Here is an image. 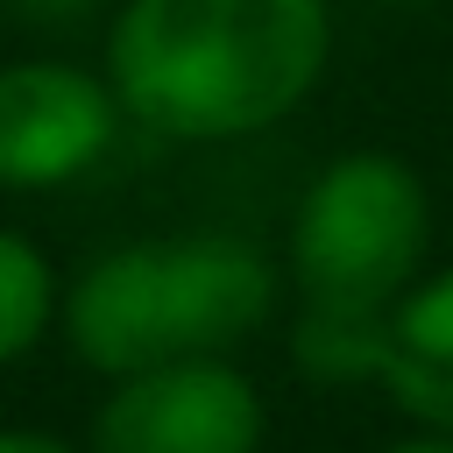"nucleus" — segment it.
Listing matches in <instances>:
<instances>
[{"mask_svg": "<svg viewBox=\"0 0 453 453\" xmlns=\"http://www.w3.org/2000/svg\"><path fill=\"white\" fill-rule=\"evenodd\" d=\"M333 57L326 0H120L106 85L163 142H241L311 99Z\"/></svg>", "mask_w": 453, "mask_h": 453, "instance_id": "f257e3e1", "label": "nucleus"}, {"mask_svg": "<svg viewBox=\"0 0 453 453\" xmlns=\"http://www.w3.org/2000/svg\"><path fill=\"white\" fill-rule=\"evenodd\" d=\"M276 262L241 234H156L92 255L57 304L64 347L92 375H134L184 354H234L276 311Z\"/></svg>", "mask_w": 453, "mask_h": 453, "instance_id": "f03ea898", "label": "nucleus"}, {"mask_svg": "<svg viewBox=\"0 0 453 453\" xmlns=\"http://www.w3.org/2000/svg\"><path fill=\"white\" fill-rule=\"evenodd\" d=\"M425 248H432L425 177L389 149H354L304 184L283 255L304 304L389 311L418 283Z\"/></svg>", "mask_w": 453, "mask_h": 453, "instance_id": "7ed1b4c3", "label": "nucleus"}, {"mask_svg": "<svg viewBox=\"0 0 453 453\" xmlns=\"http://www.w3.org/2000/svg\"><path fill=\"white\" fill-rule=\"evenodd\" d=\"M269 403L226 354H184L113 375L85 453H262Z\"/></svg>", "mask_w": 453, "mask_h": 453, "instance_id": "20e7f679", "label": "nucleus"}, {"mask_svg": "<svg viewBox=\"0 0 453 453\" xmlns=\"http://www.w3.org/2000/svg\"><path fill=\"white\" fill-rule=\"evenodd\" d=\"M120 99L106 71L64 57L0 64V191H57L106 163L120 134Z\"/></svg>", "mask_w": 453, "mask_h": 453, "instance_id": "39448f33", "label": "nucleus"}, {"mask_svg": "<svg viewBox=\"0 0 453 453\" xmlns=\"http://www.w3.org/2000/svg\"><path fill=\"white\" fill-rule=\"evenodd\" d=\"M375 389L403 418H418L425 432H453V269L411 283L389 304V340H382Z\"/></svg>", "mask_w": 453, "mask_h": 453, "instance_id": "423d86ee", "label": "nucleus"}, {"mask_svg": "<svg viewBox=\"0 0 453 453\" xmlns=\"http://www.w3.org/2000/svg\"><path fill=\"white\" fill-rule=\"evenodd\" d=\"M57 304H64V283L50 255L21 226H0V375L57 333Z\"/></svg>", "mask_w": 453, "mask_h": 453, "instance_id": "0eeeda50", "label": "nucleus"}, {"mask_svg": "<svg viewBox=\"0 0 453 453\" xmlns=\"http://www.w3.org/2000/svg\"><path fill=\"white\" fill-rule=\"evenodd\" d=\"M382 340H389V311L304 304L297 326H290V354L311 382H375L382 375Z\"/></svg>", "mask_w": 453, "mask_h": 453, "instance_id": "6e6552de", "label": "nucleus"}, {"mask_svg": "<svg viewBox=\"0 0 453 453\" xmlns=\"http://www.w3.org/2000/svg\"><path fill=\"white\" fill-rule=\"evenodd\" d=\"M0 453H85L57 432H28V425H0Z\"/></svg>", "mask_w": 453, "mask_h": 453, "instance_id": "1a4fd4ad", "label": "nucleus"}, {"mask_svg": "<svg viewBox=\"0 0 453 453\" xmlns=\"http://www.w3.org/2000/svg\"><path fill=\"white\" fill-rule=\"evenodd\" d=\"M382 453H453V432H418V439H396Z\"/></svg>", "mask_w": 453, "mask_h": 453, "instance_id": "9d476101", "label": "nucleus"}, {"mask_svg": "<svg viewBox=\"0 0 453 453\" xmlns=\"http://www.w3.org/2000/svg\"><path fill=\"white\" fill-rule=\"evenodd\" d=\"M7 7H21V14H78L92 0H7Z\"/></svg>", "mask_w": 453, "mask_h": 453, "instance_id": "9b49d317", "label": "nucleus"}, {"mask_svg": "<svg viewBox=\"0 0 453 453\" xmlns=\"http://www.w3.org/2000/svg\"><path fill=\"white\" fill-rule=\"evenodd\" d=\"M382 7H439V0H382Z\"/></svg>", "mask_w": 453, "mask_h": 453, "instance_id": "f8f14e48", "label": "nucleus"}]
</instances>
